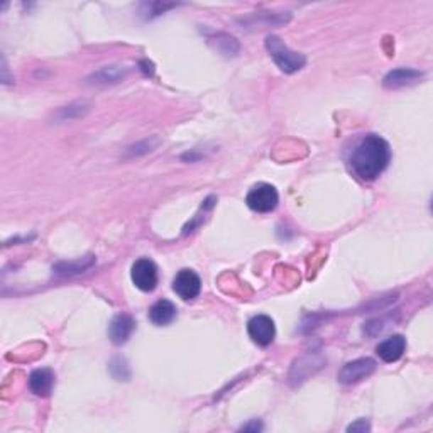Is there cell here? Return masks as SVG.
<instances>
[{
  "mask_svg": "<svg viewBox=\"0 0 433 433\" xmlns=\"http://www.w3.org/2000/svg\"><path fill=\"white\" fill-rule=\"evenodd\" d=\"M391 163V147L378 134H368L352 149L351 166L360 180L374 181Z\"/></svg>",
  "mask_w": 433,
  "mask_h": 433,
  "instance_id": "1",
  "label": "cell"
},
{
  "mask_svg": "<svg viewBox=\"0 0 433 433\" xmlns=\"http://www.w3.org/2000/svg\"><path fill=\"white\" fill-rule=\"evenodd\" d=\"M127 75V68L126 66H105V68H102L100 71H97V73H93L90 78H88V82L90 83H117Z\"/></svg>",
  "mask_w": 433,
  "mask_h": 433,
  "instance_id": "13",
  "label": "cell"
},
{
  "mask_svg": "<svg viewBox=\"0 0 433 433\" xmlns=\"http://www.w3.org/2000/svg\"><path fill=\"white\" fill-rule=\"evenodd\" d=\"M247 333L254 343L259 347L271 346L276 337V327L274 321L267 315H256L249 320L247 324Z\"/></svg>",
  "mask_w": 433,
  "mask_h": 433,
  "instance_id": "5",
  "label": "cell"
},
{
  "mask_svg": "<svg viewBox=\"0 0 433 433\" xmlns=\"http://www.w3.org/2000/svg\"><path fill=\"white\" fill-rule=\"evenodd\" d=\"M175 319H176L175 303H171L169 300H159L151 306L149 320L153 321L154 325H158V327L169 325Z\"/></svg>",
  "mask_w": 433,
  "mask_h": 433,
  "instance_id": "12",
  "label": "cell"
},
{
  "mask_svg": "<svg viewBox=\"0 0 433 433\" xmlns=\"http://www.w3.org/2000/svg\"><path fill=\"white\" fill-rule=\"evenodd\" d=\"M131 278H132V283L136 284V288H139L141 292H144V293L154 292L156 287H158V281H159L158 266H156L154 262L147 257L137 259V261L132 264Z\"/></svg>",
  "mask_w": 433,
  "mask_h": 433,
  "instance_id": "4",
  "label": "cell"
},
{
  "mask_svg": "<svg viewBox=\"0 0 433 433\" xmlns=\"http://www.w3.org/2000/svg\"><path fill=\"white\" fill-rule=\"evenodd\" d=\"M369 423L365 419H357L356 423H352L351 427H347V432H368L369 430Z\"/></svg>",
  "mask_w": 433,
  "mask_h": 433,
  "instance_id": "14",
  "label": "cell"
},
{
  "mask_svg": "<svg viewBox=\"0 0 433 433\" xmlns=\"http://www.w3.org/2000/svg\"><path fill=\"white\" fill-rule=\"evenodd\" d=\"M422 78H423L422 71L413 68H398L390 71V73L385 77V82L383 83H385L386 88H401L417 83Z\"/></svg>",
  "mask_w": 433,
  "mask_h": 433,
  "instance_id": "11",
  "label": "cell"
},
{
  "mask_svg": "<svg viewBox=\"0 0 433 433\" xmlns=\"http://www.w3.org/2000/svg\"><path fill=\"white\" fill-rule=\"evenodd\" d=\"M53 386H55V374L51 369H36L29 376V387L36 396H46L51 395Z\"/></svg>",
  "mask_w": 433,
  "mask_h": 433,
  "instance_id": "10",
  "label": "cell"
},
{
  "mask_svg": "<svg viewBox=\"0 0 433 433\" xmlns=\"http://www.w3.org/2000/svg\"><path fill=\"white\" fill-rule=\"evenodd\" d=\"M247 207L257 213H269L278 207L279 195L273 185L267 183H259V185L252 186L251 191L247 193L245 198Z\"/></svg>",
  "mask_w": 433,
  "mask_h": 433,
  "instance_id": "3",
  "label": "cell"
},
{
  "mask_svg": "<svg viewBox=\"0 0 433 433\" xmlns=\"http://www.w3.org/2000/svg\"><path fill=\"white\" fill-rule=\"evenodd\" d=\"M242 430H262V425L261 423H257V419L254 423H251V425H245V427H242Z\"/></svg>",
  "mask_w": 433,
  "mask_h": 433,
  "instance_id": "15",
  "label": "cell"
},
{
  "mask_svg": "<svg viewBox=\"0 0 433 433\" xmlns=\"http://www.w3.org/2000/svg\"><path fill=\"white\" fill-rule=\"evenodd\" d=\"M266 49L269 53L271 58L274 60V63L278 65V68L284 73H294V71H300L306 63V58L301 53L293 51L284 44L278 36H267L266 38Z\"/></svg>",
  "mask_w": 433,
  "mask_h": 433,
  "instance_id": "2",
  "label": "cell"
},
{
  "mask_svg": "<svg viewBox=\"0 0 433 433\" xmlns=\"http://www.w3.org/2000/svg\"><path fill=\"white\" fill-rule=\"evenodd\" d=\"M173 292L181 300H193L202 292V279L191 269H181L173 279Z\"/></svg>",
  "mask_w": 433,
  "mask_h": 433,
  "instance_id": "7",
  "label": "cell"
},
{
  "mask_svg": "<svg viewBox=\"0 0 433 433\" xmlns=\"http://www.w3.org/2000/svg\"><path fill=\"white\" fill-rule=\"evenodd\" d=\"M376 370V360L370 357L364 359H356L352 363H347L338 373V381L343 385H357V383L364 381L370 374Z\"/></svg>",
  "mask_w": 433,
  "mask_h": 433,
  "instance_id": "6",
  "label": "cell"
},
{
  "mask_svg": "<svg viewBox=\"0 0 433 433\" xmlns=\"http://www.w3.org/2000/svg\"><path fill=\"white\" fill-rule=\"evenodd\" d=\"M406 351V338L403 336H392L386 338L385 342H381L378 346V356L379 359L385 360V363H396L403 357Z\"/></svg>",
  "mask_w": 433,
  "mask_h": 433,
  "instance_id": "9",
  "label": "cell"
},
{
  "mask_svg": "<svg viewBox=\"0 0 433 433\" xmlns=\"http://www.w3.org/2000/svg\"><path fill=\"white\" fill-rule=\"evenodd\" d=\"M134 328H136V321L131 315L120 314L110 321L109 325V337L115 346H122L129 341V337L132 336Z\"/></svg>",
  "mask_w": 433,
  "mask_h": 433,
  "instance_id": "8",
  "label": "cell"
}]
</instances>
